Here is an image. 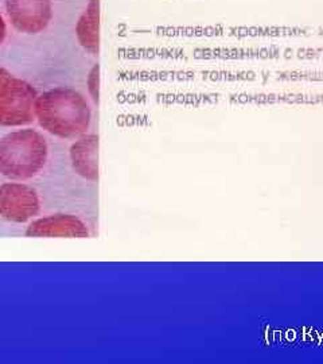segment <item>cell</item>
<instances>
[{
	"mask_svg": "<svg viewBox=\"0 0 323 364\" xmlns=\"http://www.w3.org/2000/svg\"><path fill=\"white\" fill-rule=\"evenodd\" d=\"M35 119L49 134L70 139L84 135L89 129L92 112L87 99L80 92L58 87L37 97Z\"/></svg>",
	"mask_w": 323,
	"mask_h": 364,
	"instance_id": "obj_1",
	"label": "cell"
},
{
	"mask_svg": "<svg viewBox=\"0 0 323 364\" xmlns=\"http://www.w3.org/2000/svg\"><path fill=\"white\" fill-rule=\"evenodd\" d=\"M48 156L49 146L38 131L9 132L0 139V174L11 181L31 180L45 168Z\"/></svg>",
	"mask_w": 323,
	"mask_h": 364,
	"instance_id": "obj_2",
	"label": "cell"
},
{
	"mask_svg": "<svg viewBox=\"0 0 323 364\" xmlns=\"http://www.w3.org/2000/svg\"><path fill=\"white\" fill-rule=\"evenodd\" d=\"M37 97L31 84L0 66V126L22 127L33 123Z\"/></svg>",
	"mask_w": 323,
	"mask_h": 364,
	"instance_id": "obj_3",
	"label": "cell"
},
{
	"mask_svg": "<svg viewBox=\"0 0 323 364\" xmlns=\"http://www.w3.org/2000/svg\"><path fill=\"white\" fill-rule=\"evenodd\" d=\"M40 210L37 191L22 182L10 181L0 185V218L10 223H26Z\"/></svg>",
	"mask_w": 323,
	"mask_h": 364,
	"instance_id": "obj_4",
	"label": "cell"
},
{
	"mask_svg": "<svg viewBox=\"0 0 323 364\" xmlns=\"http://www.w3.org/2000/svg\"><path fill=\"white\" fill-rule=\"evenodd\" d=\"M6 10L13 26L25 34L45 30L53 15L50 0H6Z\"/></svg>",
	"mask_w": 323,
	"mask_h": 364,
	"instance_id": "obj_5",
	"label": "cell"
},
{
	"mask_svg": "<svg viewBox=\"0 0 323 364\" xmlns=\"http://www.w3.org/2000/svg\"><path fill=\"white\" fill-rule=\"evenodd\" d=\"M30 237H88L87 224L75 215H49L31 221L27 227Z\"/></svg>",
	"mask_w": 323,
	"mask_h": 364,
	"instance_id": "obj_6",
	"label": "cell"
},
{
	"mask_svg": "<svg viewBox=\"0 0 323 364\" xmlns=\"http://www.w3.org/2000/svg\"><path fill=\"white\" fill-rule=\"evenodd\" d=\"M69 156L76 174L88 181L99 180V136L96 134L78 136L70 147Z\"/></svg>",
	"mask_w": 323,
	"mask_h": 364,
	"instance_id": "obj_7",
	"label": "cell"
},
{
	"mask_svg": "<svg viewBox=\"0 0 323 364\" xmlns=\"http://www.w3.org/2000/svg\"><path fill=\"white\" fill-rule=\"evenodd\" d=\"M100 0H89L85 11L80 16L76 36L80 45L92 54H97L100 48Z\"/></svg>",
	"mask_w": 323,
	"mask_h": 364,
	"instance_id": "obj_8",
	"label": "cell"
},
{
	"mask_svg": "<svg viewBox=\"0 0 323 364\" xmlns=\"http://www.w3.org/2000/svg\"><path fill=\"white\" fill-rule=\"evenodd\" d=\"M88 91L91 95L92 100L97 105L100 97V66L94 65L88 76Z\"/></svg>",
	"mask_w": 323,
	"mask_h": 364,
	"instance_id": "obj_9",
	"label": "cell"
},
{
	"mask_svg": "<svg viewBox=\"0 0 323 364\" xmlns=\"http://www.w3.org/2000/svg\"><path fill=\"white\" fill-rule=\"evenodd\" d=\"M6 33H7L6 22H4V19H3V15L0 14V45L3 43V41L6 38Z\"/></svg>",
	"mask_w": 323,
	"mask_h": 364,
	"instance_id": "obj_10",
	"label": "cell"
}]
</instances>
